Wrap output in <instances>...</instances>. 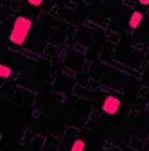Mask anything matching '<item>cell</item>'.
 Here are the masks:
<instances>
[{
    "mask_svg": "<svg viewBox=\"0 0 149 151\" xmlns=\"http://www.w3.org/2000/svg\"><path fill=\"white\" fill-rule=\"evenodd\" d=\"M31 27H32V22L29 20V18L18 16L16 20H14V24H13V31H11V34H9V40H11L13 43H16V45H22V43L25 42V38H27Z\"/></svg>",
    "mask_w": 149,
    "mask_h": 151,
    "instance_id": "1",
    "label": "cell"
},
{
    "mask_svg": "<svg viewBox=\"0 0 149 151\" xmlns=\"http://www.w3.org/2000/svg\"><path fill=\"white\" fill-rule=\"evenodd\" d=\"M119 108H120V99H117L113 96H108L104 99V103H102V110H104V113H108V115H115L119 111Z\"/></svg>",
    "mask_w": 149,
    "mask_h": 151,
    "instance_id": "2",
    "label": "cell"
},
{
    "mask_svg": "<svg viewBox=\"0 0 149 151\" xmlns=\"http://www.w3.org/2000/svg\"><path fill=\"white\" fill-rule=\"evenodd\" d=\"M140 24H142V13L135 11L131 16H129V27H131V29H137V27H140Z\"/></svg>",
    "mask_w": 149,
    "mask_h": 151,
    "instance_id": "3",
    "label": "cell"
},
{
    "mask_svg": "<svg viewBox=\"0 0 149 151\" xmlns=\"http://www.w3.org/2000/svg\"><path fill=\"white\" fill-rule=\"evenodd\" d=\"M11 68L7 67V65H0V78H2V79H7L9 78V76H11Z\"/></svg>",
    "mask_w": 149,
    "mask_h": 151,
    "instance_id": "4",
    "label": "cell"
},
{
    "mask_svg": "<svg viewBox=\"0 0 149 151\" xmlns=\"http://www.w3.org/2000/svg\"><path fill=\"white\" fill-rule=\"evenodd\" d=\"M70 151H85V142L83 140H76V142L72 144Z\"/></svg>",
    "mask_w": 149,
    "mask_h": 151,
    "instance_id": "5",
    "label": "cell"
},
{
    "mask_svg": "<svg viewBox=\"0 0 149 151\" xmlns=\"http://www.w3.org/2000/svg\"><path fill=\"white\" fill-rule=\"evenodd\" d=\"M27 2H29L31 6H36V7H38V6H42V2H43V0H27Z\"/></svg>",
    "mask_w": 149,
    "mask_h": 151,
    "instance_id": "6",
    "label": "cell"
},
{
    "mask_svg": "<svg viewBox=\"0 0 149 151\" xmlns=\"http://www.w3.org/2000/svg\"><path fill=\"white\" fill-rule=\"evenodd\" d=\"M138 2H140L142 6H147V4H149V0H138Z\"/></svg>",
    "mask_w": 149,
    "mask_h": 151,
    "instance_id": "7",
    "label": "cell"
}]
</instances>
